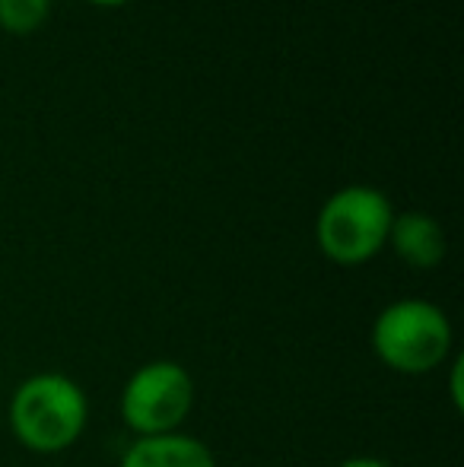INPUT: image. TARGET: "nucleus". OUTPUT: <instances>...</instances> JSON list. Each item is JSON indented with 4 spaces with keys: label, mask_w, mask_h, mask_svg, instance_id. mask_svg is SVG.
<instances>
[{
    "label": "nucleus",
    "mask_w": 464,
    "mask_h": 467,
    "mask_svg": "<svg viewBox=\"0 0 464 467\" xmlns=\"http://www.w3.org/2000/svg\"><path fill=\"white\" fill-rule=\"evenodd\" d=\"M6 420L23 449L36 455H61L87 432L89 400L70 375L36 372L13 388Z\"/></svg>",
    "instance_id": "obj_1"
},
{
    "label": "nucleus",
    "mask_w": 464,
    "mask_h": 467,
    "mask_svg": "<svg viewBox=\"0 0 464 467\" xmlns=\"http://www.w3.org/2000/svg\"><path fill=\"white\" fill-rule=\"evenodd\" d=\"M369 344L385 369L397 375H427L449 359L455 331L436 302L397 299L376 315Z\"/></svg>",
    "instance_id": "obj_2"
},
{
    "label": "nucleus",
    "mask_w": 464,
    "mask_h": 467,
    "mask_svg": "<svg viewBox=\"0 0 464 467\" xmlns=\"http://www.w3.org/2000/svg\"><path fill=\"white\" fill-rule=\"evenodd\" d=\"M391 220H395V207L385 191L369 185L341 188L318 210V248L337 267L369 265L388 245Z\"/></svg>",
    "instance_id": "obj_3"
},
{
    "label": "nucleus",
    "mask_w": 464,
    "mask_h": 467,
    "mask_svg": "<svg viewBox=\"0 0 464 467\" xmlns=\"http://www.w3.org/2000/svg\"><path fill=\"white\" fill-rule=\"evenodd\" d=\"M194 407V379L175 359H150L130 372L118 410L137 439L181 432Z\"/></svg>",
    "instance_id": "obj_4"
},
{
    "label": "nucleus",
    "mask_w": 464,
    "mask_h": 467,
    "mask_svg": "<svg viewBox=\"0 0 464 467\" xmlns=\"http://www.w3.org/2000/svg\"><path fill=\"white\" fill-rule=\"evenodd\" d=\"M388 245L395 248L404 265L417 267V271H433L446 261V233H442L439 220L423 210L395 213Z\"/></svg>",
    "instance_id": "obj_5"
},
{
    "label": "nucleus",
    "mask_w": 464,
    "mask_h": 467,
    "mask_svg": "<svg viewBox=\"0 0 464 467\" xmlns=\"http://www.w3.org/2000/svg\"><path fill=\"white\" fill-rule=\"evenodd\" d=\"M118 467H217L211 445L188 432L143 436L124 449Z\"/></svg>",
    "instance_id": "obj_6"
},
{
    "label": "nucleus",
    "mask_w": 464,
    "mask_h": 467,
    "mask_svg": "<svg viewBox=\"0 0 464 467\" xmlns=\"http://www.w3.org/2000/svg\"><path fill=\"white\" fill-rule=\"evenodd\" d=\"M51 0H0V29L13 36H29L48 19Z\"/></svg>",
    "instance_id": "obj_7"
},
{
    "label": "nucleus",
    "mask_w": 464,
    "mask_h": 467,
    "mask_svg": "<svg viewBox=\"0 0 464 467\" xmlns=\"http://www.w3.org/2000/svg\"><path fill=\"white\" fill-rule=\"evenodd\" d=\"M461 363H464L461 357L455 359V363H452V379H449V394H452L455 410H461V407H464V391H461Z\"/></svg>",
    "instance_id": "obj_8"
},
{
    "label": "nucleus",
    "mask_w": 464,
    "mask_h": 467,
    "mask_svg": "<svg viewBox=\"0 0 464 467\" xmlns=\"http://www.w3.org/2000/svg\"><path fill=\"white\" fill-rule=\"evenodd\" d=\"M337 467H395L385 458H376V455H353V458H344Z\"/></svg>",
    "instance_id": "obj_9"
},
{
    "label": "nucleus",
    "mask_w": 464,
    "mask_h": 467,
    "mask_svg": "<svg viewBox=\"0 0 464 467\" xmlns=\"http://www.w3.org/2000/svg\"><path fill=\"white\" fill-rule=\"evenodd\" d=\"M89 4H96V6H124V4H130V0H89Z\"/></svg>",
    "instance_id": "obj_10"
}]
</instances>
